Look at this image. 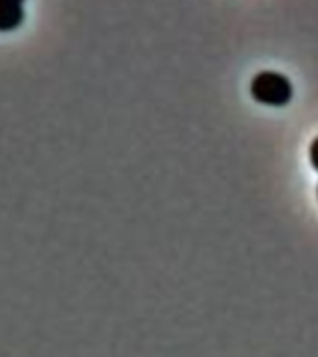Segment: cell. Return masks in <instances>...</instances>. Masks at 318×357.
Wrapping results in <instances>:
<instances>
[{
  "mask_svg": "<svg viewBox=\"0 0 318 357\" xmlns=\"http://www.w3.org/2000/svg\"><path fill=\"white\" fill-rule=\"evenodd\" d=\"M0 2H11V4H24V0H0Z\"/></svg>",
  "mask_w": 318,
  "mask_h": 357,
  "instance_id": "4",
  "label": "cell"
},
{
  "mask_svg": "<svg viewBox=\"0 0 318 357\" xmlns=\"http://www.w3.org/2000/svg\"><path fill=\"white\" fill-rule=\"evenodd\" d=\"M24 21V8L21 4L0 2V32H10Z\"/></svg>",
  "mask_w": 318,
  "mask_h": 357,
  "instance_id": "2",
  "label": "cell"
},
{
  "mask_svg": "<svg viewBox=\"0 0 318 357\" xmlns=\"http://www.w3.org/2000/svg\"><path fill=\"white\" fill-rule=\"evenodd\" d=\"M251 97L268 106H285L292 99V84L285 75L275 71L257 73L250 84Z\"/></svg>",
  "mask_w": 318,
  "mask_h": 357,
  "instance_id": "1",
  "label": "cell"
},
{
  "mask_svg": "<svg viewBox=\"0 0 318 357\" xmlns=\"http://www.w3.org/2000/svg\"><path fill=\"white\" fill-rule=\"evenodd\" d=\"M309 156H311L312 167H315V169H317V172H318V138L315 139V142H312L311 153H309Z\"/></svg>",
  "mask_w": 318,
  "mask_h": 357,
  "instance_id": "3",
  "label": "cell"
}]
</instances>
